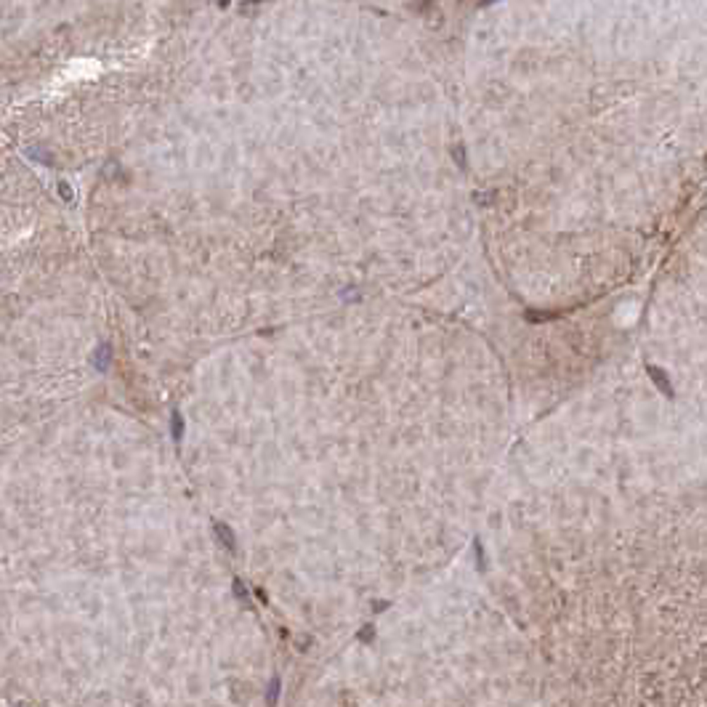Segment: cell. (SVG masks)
<instances>
[{"label": "cell", "mask_w": 707, "mask_h": 707, "mask_svg": "<svg viewBox=\"0 0 707 707\" xmlns=\"http://www.w3.org/2000/svg\"><path fill=\"white\" fill-rule=\"evenodd\" d=\"M646 373L652 375L654 386L660 388V391H662L665 397H667V399H673V397H675V394H673V386H670V380H667V373H662L660 367H654V365L646 367Z\"/></svg>", "instance_id": "6da1fadb"}, {"label": "cell", "mask_w": 707, "mask_h": 707, "mask_svg": "<svg viewBox=\"0 0 707 707\" xmlns=\"http://www.w3.org/2000/svg\"><path fill=\"white\" fill-rule=\"evenodd\" d=\"M216 534H218V540L223 542V548L226 551H234L237 545H234V534H232V530L229 527H223V524H216Z\"/></svg>", "instance_id": "7a4b0ae2"}, {"label": "cell", "mask_w": 707, "mask_h": 707, "mask_svg": "<svg viewBox=\"0 0 707 707\" xmlns=\"http://www.w3.org/2000/svg\"><path fill=\"white\" fill-rule=\"evenodd\" d=\"M96 367H99V370H107V367H110V346L99 349V354H96Z\"/></svg>", "instance_id": "3957f363"}, {"label": "cell", "mask_w": 707, "mask_h": 707, "mask_svg": "<svg viewBox=\"0 0 707 707\" xmlns=\"http://www.w3.org/2000/svg\"><path fill=\"white\" fill-rule=\"evenodd\" d=\"M181 431H184V420H181L178 412H173V439L176 442H181Z\"/></svg>", "instance_id": "277c9868"}, {"label": "cell", "mask_w": 707, "mask_h": 707, "mask_svg": "<svg viewBox=\"0 0 707 707\" xmlns=\"http://www.w3.org/2000/svg\"><path fill=\"white\" fill-rule=\"evenodd\" d=\"M276 696H279V681L274 678V681H271V686H269V702H271V705L276 702Z\"/></svg>", "instance_id": "5b68a950"}, {"label": "cell", "mask_w": 707, "mask_h": 707, "mask_svg": "<svg viewBox=\"0 0 707 707\" xmlns=\"http://www.w3.org/2000/svg\"><path fill=\"white\" fill-rule=\"evenodd\" d=\"M59 194H62V197H64L66 202H69V199H72V192H69V184H64V181H62V184H59Z\"/></svg>", "instance_id": "8992f818"}]
</instances>
